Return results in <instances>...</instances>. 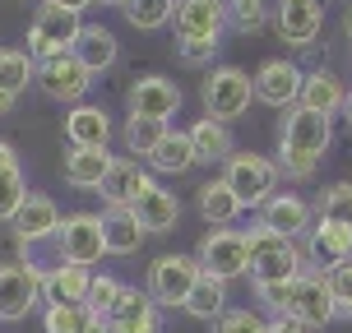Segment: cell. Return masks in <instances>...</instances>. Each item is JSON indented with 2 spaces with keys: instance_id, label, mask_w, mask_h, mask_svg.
I'll return each instance as SVG.
<instances>
[{
  "instance_id": "26",
  "label": "cell",
  "mask_w": 352,
  "mask_h": 333,
  "mask_svg": "<svg viewBox=\"0 0 352 333\" xmlns=\"http://www.w3.org/2000/svg\"><path fill=\"white\" fill-rule=\"evenodd\" d=\"M190 135V148H195V162H228L236 153V143H232V130L223 121H213V116H199V121L186 130Z\"/></svg>"
},
{
  "instance_id": "4",
  "label": "cell",
  "mask_w": 352,
  "mask_h": 333,
  "mask_svg": "<svg viewBox=\"0 0 352 333\" xmlns=\"http://www.w3.org/2000/svg\"><path fill=\"white\" fill-rule=\"evenodd\" d=\"M223 181L241 199V209H264L278 194V162L260 158V153H232L223 162Z\"/></svg>"
},
{
  "instance_id": "34",
  "label": "cell",
  "mask_w": 352,
  "mask_h": 333,
  "mask_svg": "<svg viewBox=\"0 0 352 333\" xmlns=\"http://www.w3.org/2000/svg\"><path fill=\"white\" fill-rule=\"evenodd\" d=\"M37 79V60L28 51H0V84L10 88V93H23V88Z\"/></svg>"
},
{
  "instance_id": "15",
  "label": "cell",
  "mask_w": 352,
  "mask_h": 333,
  "mask_svg": "<svg viewBox=\"0 0 352 333\" xmlns=\"http://www.w3.org/2000/svg\"><path fill=\"white\" fill-rule=\"evenodd\" d=\"M283 315L306 319V324H320V329H324L329 319H338L324 273H301V278L292 282V297H287V310H283Z\"/></svg>"
},
{
  "instance_id": "13",
  "label": "cell",
  "mask_w": 352,
  "mask_h": 333,
  "mask_svg": "<svg viewBox=\"0 0 352 333\" xmlns=\"http://www.w3.org/2000/svg\"><path fill=\"white\" fill-rule=\"evenodd\" d=\"M324 28V5L320 0H278L274 5V33L287 47H311Z\"/></svg>"
},
{
  "instance_id": "28",
  "label": "cell",
  "mask_w": 352,
  "mask_h": 333,
  "mask_svg": "<svg viewBox=\"0 0 352 333\" xmlns=\"http://www.w3.org/2000/svg\"><path fill=\"white\" fill-rule=\"evenodd\" d=\"M148 167L162 172V176H186L190 167H199V162H195V148H190V135H186V130H167V139L153 148Z\"/></svg>"
},
{
  "instance_id": "16",
  "label": "cell",
  "mask_w": 352,
  "mask_h": 333,
  "mask_svg": "<svg viewBox=\"0 0 352 333\" xmlns=\"http://www.w3.org/2000/svg\"><path fill=\"white\" fill-rule=\"evenodd\" d=\"M107 329L111 333H162V319H158V301L140 292V287H125L121 301L111 306L107 315Z\"/></svg>"
},
{
  "instance_id": "46",
  "label": "cell",
  "mask_w": 352,
  "mask_h": 333,
  "mask_svg": "<svg viewBox=\"0 0 352 333\" xmlns=\"http://www.w3.org/2000/svg\"><path fill=\"white\" fill-rule=\"evenodd\" d=\"M47 5H60V10H74V14H84L93 0H47Z\"/></svg>"
},
{
  "instance_id": "48",
  "label": "cell",
  "mask_w": 352,
  "mask_h": 333,
  "mask_svg": "<svg viewBox=\"0 0 352 333\" xmlns=\"http://www.w3.org/2000/svg\"><path fill=\"white\" fill-rule=\"evenodd\" d=\"M343 33H348V42H352V10H348V19H343Z\"/></svg>"
},
{
  "instance_id": "22",
  "label": "cell",
  "mask_w": 352,
  "mask_h": 333,
  "mask_svg": "<svg viewBox=\"0 0 352 333\" xmlns=\"http://www.w3.org/2000/svg\"><path fill=\"white\" fill-rule=\"evenodd\" d=\"M111 162H116V153H107V148H70L60 162V176L70 190H98Z\"/></svg>"
},
{
  "instance_id": "44",
  "label": "cell",
  "mask_w": 352,
  "mask_h": 333,
  "mask_svg": "<svg viewBox=\"0 0 352 333\" xmlns=\"http://www.w3.org/2000/svg\"><path fill=\"white\" fill-rule=\"evenodd\" d=\"M269 333H324L320 324H306V319H292V315H278L269 324Z\"/></svg>"
},
{
  "instance_id": "19",
  "label": "cell",
  "mask_w": 352,
  "mask_h": 333,
  "mask_svg": "<svg viewBox=\"0 0 352 333\" xmlns=\"http://www.w3.org/2000/svg\"><path fill=\"white\" fill-rule=\"evenodd\" d=\"M148 181H153V176L144 172L135 158H116L111 167H107V176H102V185H98V194H102L107 209H130V204H135V194H140Z\"/></svg>"
},
{
  "instance_id": "7",
  "label": "cell",
  "mask_w": 352,
  "mask_h": 333,
  "mask_svg": "<svg viewBox=\"0 0 352 333\" xmlns=\"http://www.w3.org/2000/svg\"><path fill=\"white\" fill-rule=\"evenodd\" d=\"M56 246H60V260L65 264H98L107 255V236H102V213H65L60 218V231H56Z\"/></svg>"
},
{
  "instance_id": "21",
  "label": "cell",
  "mask_w": 352,
  "mask_h": 333,
  "mask_svg": "<svg viewBox=\"0 0 352 333\" xmlns=\"http://www.w3.org/2000/svg\"><path fill=\"white\" fill-rule=\"evenodd\" d=\"M65 139L70 148H107L111 143V116H107L102 106H70V116H65Z\"/></svg>"
},
{
  "instance_id": "5",
  "label": "cell",
  "mask_w": 352,
  "mask_h": 333,
  "mask_svg": "<svg viewBox=\"0 0 352 333\" xmlns=\"http://www.w3.org/2000/svg\"><path fill=\"white\" fill-rule=\"evenodd\" d=\"M195 260H199V273L204 278H218V282H232L250 273V250H246V231L236 227H218L209 231L199 250H195Z\"/></svg>"
},
{
  "instance_id": "38",
  "label": "cell",
  "mask_w": 352,
  "mask_h": 333,
  "mask_svg": "<svg viewBox=\"0 0 352 333\" xmlns=\"http://www.w3.org/2000/svg\"><path fill=\"white\" fill-rule=\"evenodd\" d=\"M324 282H329V297H334V310L343 319H352V260L329 264L324 268Z\"/></svg>"
},
{
  "instance_id": "49",
  "label": "cell",
  "mask_w": 352,
  "mask_h": 333,
  "mask_svg": "<svg viewBox=\"0 0 352 333\" xmlns=\"http://www.w3.org/2000/svg\"><path fill=\"white\" fill-rule=\"evenodd\" d=\"M343 116H348V125H352V93H348V102H343Z\"/></svg>"
},
{
  "instance_id": "31",
  "label": "cell",
  "mask_w": 352,
  "mask_h": 333,
  "mask_svg": "<svg viewBox=\"0 0 352 333\" xmlns=\"http://www.w3.org/2000/svg\"><path fill=\"white\" fill-rule=\"evenodd\" d=\"M306 236H311V260H324V264L352 260V227H338V222H316Z\"/></svg>"
},
{
  "instance_id": "25",
  "label": "cell",
  "mask_w": 352,
  "mask_h": 333,
  "mask_svg": "<svg viewBox=\"0 0 352 333\" xmlns=\"http://www.w3.org/2000/svg\"><path fill=\"white\" fill-rule=\"evenodd\" d=\"M343 102H348V88H343V79H338L334 70H316L306 74V84H301V102L306 111H320V116H338L343 111Z\"/></svg>"
},
{
  "instance_id": "6",
  "label": "cell",
  "mask_w": 352,
  "mask_h": 333,
  "mask_svg": "<svg viewBox=\"0 0 352 333\" xmlns=\"http://www.w3.org/2000/svg\"><path fill=\"white\" fill-rule=\"evenodd\" d=\"M79 33H84V19L74 14V10H60V5H47V0H42L33 28H28V51H33L37 60L70 56L74 42H79Z\"/></svg>"
},
{
  "instance_id": "39",
  "label": "cell",
  "mask_w": 352,
  "mask_h": 333,
  "mask_svg": "<svg viewBox=\"0 0 352 333\" xmlns=\"http://www.w3.org/2000/svg\"><path fill=\"white\" fill-rule=\"evenodd\" d=\"M121 292H125V287L111 278V273H93V282H88V301H84V306L93 310V315H102V319H107V315H111V306L121 301Z\"/></svg>"
},
{
  "instance_id": "50",
  "label": "cell",
  "mask_w": 352,
  "mask_h": 333,
  "mask_svg": "<svg viewBox=\"0 0 352 333\" xmlns=\"http://www.w3.org/2000/svg\"><path fill=\"white\" fill-rule=\"evenodd\" d=\"M102 5H121V10H125V0H102Z\"/></svg>"
},
{
  "instance_id": "42",
  "label": "cell",
  "mask_w": 352,
  "mask_h": 333,
  "mask_svg": "<svg viewBox=\"0 0 352 333\" xmlns=\"http://www.w3.org/2000/svg\"><path fill=\"white\" fill-rule=\"evenodd\" d=\"M255 297H260V306H269L274 315H283V310H287V297H292V282H260Z\"/></svg>"
},
{
  "instance_id": "9",
  "label": "cell",
  "mask_w": 352,
  "mask_h": 333,
  "mask_svg": "<svg viewBox=\"0 0 352 333\" xmlns=\"http://www.w3.org/2000/svg\"><path fill=\"white\" fill-rule=\"evenodd\" d=\"M42 301V268L33 264H0V319L14 324V319L33 315V306Z\"/></svg>"
},
{
  "instance_id": "12",
  "label": "cell",
  "mask_w": 352,
  "mask_h": 333,
  "mask_svg": "<svg viewBox=\"0 0 352 333\" xmlns=\"http://www.w3.org/2000/svg\"><path fill=\"white\" fill-rule=\"evenodd\" d=\"M250 84H255V97H260L264 106H274V111H287V106H297V102H301V84H306V74H301L292 60L274 56V60H264L260 70L250 74Z\"/></svg>"
},
{
  "instance_id": "18",
  "label": "cell",
  "mask_w": 352,
  "mask_h": 333,
  "mask_svg": "<svg viewBox=\"0 0 352 333\" xmlns=\"http://www.w3.org/2000/svg\"><path fill=\"white\" fill-rule=\"evenodd\" d=\"M10 227H14V241H19V246H37V241H47V236H56V231H60V209H56L47 194H28Z\"/></svg>"
},
{
  "instance_id": "47",
  "label": "cell",
  "mask_w": 352,
  "mask_h": 333,
  "mask_svg": "<svg viewBox=\"0 0 352 333\" xmlns=\"http://www.w3.org/2000/svg\"><path fill=\"white\" fill-rule=\"evenodd\" d=\"M19 102V97H14V93H10V88H5V84H0V116H5V111H10V106H14Z\"/></svg>"
},
{
  "instance_id": "2",
  "label": "cell",
  "mask_w": 352,
  "mask_h": 333,
  "mask_svg": "<svg viewBox=\"0 0 352 333\" xmlns=\"http://www.w3.org/2000/svg\"><path fill=\"white\" fill-rule=\"evenodd\" d=\"M246 250H250V282H297L306 273V250L269 227H246Z\"/></svg>"
},
{
  "instance_id": "30",
  "label": "cell",
  "mask_w": 352,
  "mask_h": 333,
  "mask_svg": "<svg viewBox=\"0 0 352 333\" xmlns=\"http://www.w3.org/2000/svg\"><path fill=\"white\" fill-rule=\"evenodd\" d=\"M190 319H223L228 315V282H218V278H204L199 273V282H195V292L186 297V306H181Z\"/></svg>"
},
{
  "instance_id": "27",
  "label": "cell",
  "mask_w": 352,
  "mask_h": 333,
  "mask_svg": "<svg viewBox=\"0 0 352 333\" xmlns=\"http://www.w3.org/2000/svg\"><path fill=\"white\" fill-rule=\"evenodd\" d=\"M102 236H107V255H135L148 231L135 222L130 209H107L102 213Z\"/></svg>"
},
{
  "instance_id": "17",
  "label": "cell",
  "mask_w": 352,
  "mask_h": 333,
  "mask_svg": "<svg viewBox=\"0 0 352 333\" xmlns=\"http://www.w3.org/2000/svg\"><path fill=\"white\" fill-rule=\"evenodd\" d=\"M130 213H135V222H140L144 231L162 236V231H176V222H181V199H176L172 190H162L158 181H148V185L135 194Z\"/></svg>"
},
{
  "instance_id": "20",
  "label": "cell",
  "mask_w": 352,
  "mask_h": 333,
  "mask_svg": "<svg viewBox=\"0 0 352 333\" xmlns=\"http://www.w3.org/2000/svg\"><path fill=\"white\" fill-rule=\"evenodd\" d=\"M88 282H93L88 268H79V264H56V268L42 273V301L47 306H84Z\"/></svg>"
},
{
  "instance_id": "24",
  "label": "cell",
  "mask_w": 352,
  "mask_h": 333,
  "mask_svg": "<svg viewBox=\"0 0 352 333\" xmlns=\"http://www.w3.org/2000/svg\"><path fill=\"white\" fill-rule=\"evenodd\" d=\"M116 56H121L116 33L102 28V23H84V33H79V42H74V60H79L88 74H102V70L116 65Z\"/></svg>"
},
{
  "instance_id": "37",
  "label": "cell",
  "mask_w": 352,
  "mask_h": 333,
  "mask_svg": "<svg viewBox=\"0 0 352 333\" xmlns=\"http://www.w3.org/2000/svg\"><path fill=\"white\" fill-rule=\"evenodd\" d=\"M269 19V0H228V23L236 33H260Z\"/></svg>"
},
{
  "instance_id": "35",
  "label": "cell",
  "mask_w": 352,
  "mask_h": 333,
  "mask_svg": "<svg viewBox=\"0 0 352 333\" xmlns=\"http://www.w3.org/2000/svg\"><path fill=\"white\" fill-rule=\"evenodd\" d=\"M88 324H93L88 306H47V315H42L47 333H88Z\"/></svg>"
},
{
  "instance_id": "36",
  "label": "cell",
  "mask_w": 352,
  "mask_h": 333,
  "mask_svg": "<svg viewBox=\"0 0 352 333\" xmlns=\"http://www.w3.org/2000/svg\"><path fill=\"white\" fill-rule=\"evenodd\" d=\"M320 222H338V227H352V181H338L320 194Z\"/></svg>"
},
{
  "instance_id": "11",
  "label": "cell",
  "mask_w": 352,
  "mask_h": 333,
  "mask_svg": "<svg viewBox=\"0 0 352 333\" xmlns=\"http://www.w3.org/2000/svg\"><path fill=\"white\" fill-rule=\"evenodd\" d=\"M88 84H93V74L70 56H52V60H37V88L52 97V102H65V106H79L84 102Z\"/></svg>"
},
{
  "instance_id": "8",
  "label": "cell",
  "mask_w": 352,
  "mask_h": 333,
  "mask_svg": "<svg viewBox=\"0 0 352 333\" xmlns=\"http://www.w3.org/2000/svg\"><path fill=\"white\" fill-rule=\"evenodd\" d=\"M195 282H199V260L195 255H158V260L148 264V297L158 301V306H186V297L195 292Z\"/></svg>"
},
{
  "instance_id": "1",
  "label": "cell",
  "mask_w": 352,
  "mask_h": 333,
  "mask_svg": "<svg viewBox=\"0 0 352 333\" xmlns=\"http://www.w3.org/2000/svg\"><path fill=\"white\" fill-rule=\"evenodd\" d=\"M334 143V116H320L306 106H287L278 125V176L311 181Z\"/></svg>"
},
{
  "instance_id": "43",
  "label": "cell",
  "mask_w": 352,
  "mask_h": 333,
  "mask_svg": "<svg viewBox=\"0 0 352 333\" xmlns=\"http://www.w3.org/2000/svg\"><path fill=\"white\" fill-rule=\"evenodd\" d=\"M213 51H218L213 42H181V60H186V65H209Z\"/></svg>"
},
{
  "instance_id": "41",
  "label": "cell",
  "mask_w": 352,
  "mask_h": 333,
  "mask_svg": "<svg viewBox=\"0 0 352 333\" xmlns=\"http://www.w3.org/2000/svg\"><path fill=\"white\" fill-rule=\"evenodd\" d=\"M213 333H269V319L255 310H228L223 319H213Z\"/></svg>"
},
{
  "instance_id": "3",
  "label": "cell",
  "mask_w": 352,
  "mask_h": 333,
  "mask_svg": "<svg viewBox=\"0 0 352 333\" xmlns=\"http://www.w3.org/2000/svg\"><path fill=\"white\" fill-rule=\"evenodd\" d=\"M199 97H204V116L213 121H236V116H246V106L255 102V84H250L246 70H236V65H218V70L204 74V84H199Z\"/></svg>"
},
{
  "instance_id": "32",
  "label": "cell",
  "mask_w": 352,
  "mask_h": 333,
  "mask_svg": "<svg viewBox=\"0 0 352 333\" xmlns=\"http://www.w3.org/2000/svg\"><path fill=\"white\" fill-rule=\"evenodd\" d=\"M167 121H148V116H130L125 121V148L135 153V158H153V148L167 139Z\"/></svg>"
},
{
  "instance_id": "10",
  "label": "cell",
  "mask_w": 352,
  "mask_h": 333,
  "mask_svg": "<svg viewBox=\"0 0 352 333\" xmlns=\"http://www.w3.org/2000/svg\"><path fill=\"white\" fill-rule=\"evenodd\" d=\"M223 23H228V0H176L172 10L176 42H213L218 47Z\"/></svg>"
},
{
  "instance_id": "40",
  "label": "cell",
  "mask_w": 352,
  "mask_h": 333,
  "mask_svg": "<svg viewBox=\"0 0 352 333\" xmlns=\"http://www.w3.org/2000/svg\"><path fill=\"white\" fill-rule=\"evenodd\" d=\"M23 199H28L23 172H0V222H14V213L23 209Z\"/></svg>"
},
{
  "instance_id": "23",
  "label": "cell",
  "mask_w": 352,
  "mask_h": 333,
  "mask_svg": "<svg viewBox=\"0 0 352 333\" xmlns=\"http://www.w3.org/2000/svg\"><path fill=\"white\" fill-rule=\"evenodd\" d=\"M260 227L283 231V236H292V241H297L301 231H311V204L297 199V194H274V199L260 209Z\"/></svg>"
},
{
  "instance_id": "14",
  "label": "cell",
  "mask_w": 352,
  "mask_h": 333,
  "mask_svg": "<svg viewBox=\"0 0 352 333\" xmlns=\"http://www.w3.org/2000/svg\"><path fill=\"white\" fill-rule=\"evenodd\" d=\"M125 106H130V116H148V121H167L181 111V88L172 79H162V74H144L130 84L125 93Z\"/></svg>"
},
{
  "instance_id": "33",
  "label": "cell",
  "mask_w": 352,
  "mask_h": 333,
  "mask_svg": "<svg viewBox=\"0 0 352 333\" xmlns=\"http://www.w3.org/2000/svg\"><path fill=\"white\" fill-rule=\"evenodd\" d=\"M172 10H176V0H125V19L140 33H158L162 23L172 19Z\"/></svg>"
},
{
  "instance_id": "29",
  "label": "cell",
  "mask_w": 352,
  "mask_h": 333,
  "mask_svg": "<svg viewBox=\"0 0 352 333\" xmlns=\"http://www.w3.org/2000/svg\"><path fill=\"white\" fill-rule=\"evenodd\" d=\"M199 213L209 218L213 227H228V222H236L246 209H241V199L232 194V185L218 176V181H204V185H199Z\"/></svg>"
},
{
  "instance_id": "45",
  "label": "cell",
  "mask_w": 352,
  "mask_h": 333,
  "mask_svg": "<svg viewBox=\"0 0 352 333\" xmlns=\"http://www.w3.org/2000/svg\"><path fill=\"white\" fill-rule=\"evenodd\" d=\"M0 172H23V167H19V153H14V143H10V139H0Z\"/></svg>"
}]
</instances>
